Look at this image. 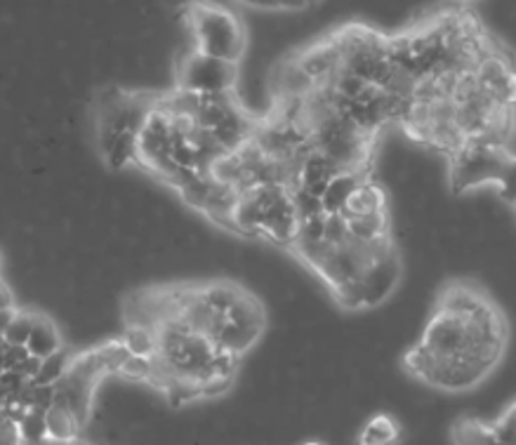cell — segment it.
Wrapping results in <instances>:
<instances>
[{"label": "cell", "instance_id": "obj_22", "mask_svg": "<svg viewBox=\"0 0 516 445\" xmlns=\"http://www.w3.org/2000/svg\"><path fill=\"white\" fill-rule=\"evenodd\" d=\"M493 436L503 443L516 445V401H512L503 413L491 422Z\"/></svg>", "mask_w": 516, "mask_h": 445}, {"label": "cell", "instance_id": "obj_18", "mask_svg": "<svg viewBox=\"0 0 516 445\" xmlns=\"http://www.w3.org/2000/svg\"><path fill=\"white\" fill-rule=\"evenodd\" d=\"M74 356H76V352H71V349H67V346H64L62 352L48 356V359L43 360V365H40V372H38V378L33 379V384L52 387V384L59 382V379L67 375V370H69Z\"/></svg>", "mask_w": 516, "mask_h": 445}, {"label": "cell", "instance_id": "obj_2", "mask_svg": "<svg viewBox=\"0 0 516 445\" xmlns=\"http://www.w3.org/2000/svg\"><path fill=\"white\" fill-rule=\"evenodd\" d=\"M512 161L500 148H491L479 139H465L462 148L453 158H448V182L450 191L467 193L484 184H500L504 170Z\"/></svg>", "mask_w": 516, "mask_h": 445}, {"label": "cell", "instance_id": "obj_17", "mask_svg": "<svg viewBox=\"0 0 516 445\" xmlns=\"http://www.w3.org/2000/svg\"><path fill=\"white\" fill-rule=\"evenodd\" d=\"M212 184H215V180L210 177V173H199L187 186H184V189H182L180 200L187 205L189 210L200 212V215H203V210H206L208 205V198H210Z\"/></svg>", "mask_w": 516, "mask_h": 445}, {"label": "cell", "instance_id": "obj_16", "mask_svg": "<svg viewBox=\"0 0 516 445\" xmlns=\"http://www.w3.org/2000/svg\"><path fill=\"white\" fill-rule=\"evenodd\" d=\"M104 161L113 173H120L125 167H135V163H138V135L128 130L120 132L119 139L109 148V154L104 156Z\"/></svg>", "mask_w": 516, "mask_h": 445}, {"label": "cell", "instance_id": "obj_7", "mask_svg": "<svg viewBox=\"0 0 516 445\" xmlns=\"http://www.w3.org/2000/svg\"><path fill=\"white\" fill-rule=\"evenodd\" d=\"M295 59H298L299 68L307 74V78L316 87L325 85L343 68V57H340V49H337L333 38L309 45L302 52H298Z\"/></svg>", "mask_w": 516, "mask_h": 445}, {"label": "cell", "instance_id": "obj_4", "mask_svg": "<svg viewBox=\"0 0 516 445\" xmlns=\"http://www.w3.org/2000/svg\"><path fill=\"white\" fill-rule=\"evenodd\" d=\"M420 342L439 359H458L469 352V328H467V321L458 316L431 311V318L424 325Z\"/></svg>", "mask_w": 516, "mask_h": 445}, {"label": "cell", "instance_id": "obj_20", "mask_svg": "<svg viewBox=\"0 0 516 445\" xmlns=\"http://www.w3.org/2000/svg\"><path fill=\"white\" fill-rule=\"evenodd\" d=\"M36 316L38 309H17L3 342L10 346H26V342H29L33 333V325H36Z\"/></svg>", "mask_w": 516, "mask_h": 445}, {"label": "cell", "instance_id": "obj_21", "mask_svg": "<svg viewBox=\"0 0 516 445\" xmlns=\"http://www.w3.org/2000/svg\"><path fill=\"white\" fill-rule=\"evenodd\" d=\"M94 352L100 356L106 378H109V375H119V370L125 365V360L132 356V353L128 352V346L120 342V337L119 340H106L104 344L94 346Z\"/></svg>", "mask_w": 516, "mask_h": 445}, {"label": "cell", "instance_id": "obj_13", "mask_svg": "<svg viewBox=\"0 0 516 445\" xmlns=\"http://www.w3.org/2000/svg\"><path fill=\"white\" fill-rule=\"evenodd\" d=\"M45 429H48V439L55 443H71V441L81 439L83 432L67 405H52L45 413Z\"/></svg>", "mask_w": 516, "mask_h": 445}, {"label": "cell", "instance_id": "obj_32", "mask_svg": "<svg viewBox=\"0 0 516 445\" xmlns=\"http://www.w3.org/2000/svg\"><path fill=\"white\" fill-rule=\"evenodd\" d=\"M0 266H3V257H0Z\"/></svg>", "mask_w": 516, "mask_h": 445}, {"label": "cell", "instance_id": "obj_31", "mask_svg": "<svg viewBox=\"0 0 516 445\" xmlns=\"http://www.w3.org/2000/svg\"><path fill=\"white\" fill-rule=\"evenodd\" d=\"M488 445H510V443H503V441H498V439H493V441H491V443H488Z\"/></svg>", "mask_w": 516, "mask_h": 445}, {"label": "cell", "instance_id": "obj_24", "mask_svg": "<svg viewBox=\"0 0 516 445\" xmlns=\"http://www.w3.org/2000/svg\"><path fill=\"white\" fill-rule=\"evenodd\" d=\"M325 241L333 247H343L351 241L347 219L343 215H325Z\"/></svg>", "mask_w": 516, "mask_h": 445}, {"label": "cell", "instance_id": "obj_29", "mask_svg": "<svg viewBox=\"0 0 516 445\" xmlns=\"http://www.w3.org/2000/svg\"><path fill=\"white\" fill-rule=\"evenodd\" d=\"M67 445H90L87 441H83V439H76V441H71V443H67Z\"/></svg>", "mask_w": 516, "mask_h": 445}, {"label": "cell", "instance_id": "obj_26", "mask_svg": "<svg viewBox=\"0 0 516 445\" xmlns=\"http://www.w3.org/2000/svg\"><path fill=\"white\" fill-rule=\"evenodd\" d=\"M40 365H43V360L36 359V356H29V359H26L22 365H19V368L14 372H19V375H22V378H24L26 382H33V379L38 378V372H40Z\"/></svg>", "mask_w": 516, "mask_h": 445}, {"label": "cell", "instance_id": "obj_8", "mask_svg": "<svg viewBox=\"0 0 516 445\" xmlns=\"http://www.w3.org/2000/svg\"><path fill=\"white\" fill-rule=\"evenodd\" d=\"M26 349H29L31 356H36V359L40 360H45L48 356L64 349L62 333H59L57 323L52 321L43 309H38L36 325H33V333L31 337H29V342H26Z\"/></svg>", "mask_w": 516, "mask_h": 445}, {"label": "cell", "instance_id": "obj_19", "mask_svg": "<svg viewBox=\"0 0 516 445\" xmlns=\"http://www.w3.org/2000/svg\"><path fill=\"white\" fill-rule=\"evenodd\" d=\"M120 342L128 346L132 356H144V359H154L156 356V330L147 328H125L120 334Z\"/></svg>", "mask_w": 516, "mask_h": 445}, {"label": "cell", "instance_id": "obj_30", "mask_svg": "<svg viewBox=\"0 0 516 445\" xmlns=\"http://www.w3.org/2000/svg\"><path fill=\"white\" fill-rule=\"evenodd\" d=\"M299 445H324V443H318V441H305V443H299Z\"/></svg>", "mask_w": 516, "mask_h": 445}, {"label": "cell", "instance_id": "obj_14", "mask_svg": "<svg viewBox=\"0 0 516 445\" xmlns=\"http://www.w3.org/2000/svg\"><path fill=\"white\" fill-rule=\"evenodd\" d=\"M262 334H264V330L241 328V325H234V323H224V328L215 337V346H219L224 352L236 353L243 359L262 340Z\"/></svg>", "mask_w": 516, "mask_h": 445}, {"label": "cell", "instance_id": "obj_5", "mask_svg": "<svg viewBox=\"0 0 516 445\" xmlns=\"http://www.w3.org/2000/svg\"><path fill=\"white\" fill-rule=\"evenodd\" d=\"M401 280H404V257L398 247H394L368 266L361 276L363 309H378L379 304H385L396 292Z\"/></svg>", "mask_w": 516, "mask_h": 445}, {"label": "cell", "instance_id": "obj_23", "mask_svg": "<svg viewBox=\"0 0 516 445\" xmlns=\"http://www.w3.org/2000/svg\"><path fill=\"white\" fill-rule=\"evenodd\" d=\"M149 375H151V359L130 356V359L125 360V365L120 368L116 378H120L123 382L139 384V382H149Z\"/></svg>", "mask_w": 516, "mask_h": 445}, {"label": "cell", "instance_id": "obj_12", "mask_svg": "<svg viewBox=\"0 0 516 445\" xmlns=\"http://www.w3.org/2000/svg\"><path fill=\"white\" fill-rule=\"evenodd\" d=\"M401 439V427L392 414L378 413L366 422L356 436V445H396Z\"/></svg>", "mask_w": 516, "mask_h": 445}, {"label": "cell", "instance_id": "obj_6", "mask_svg": "<svg viewBox=\"0 0 516 445\" xmlns=\"http://www.w3.org/2000/svg\"><path fill=\"white\" fill-rule=\"evenodd\" d=\"M299 234V215L293 193L283 191L264 208L260 238L279 247H293Z\"/></svg>", "mask_w": 516, "mask_h": 445}, {"label": "cell", "instance_id": "obj_9", "mask_svg": "<svg viewBox=\"0 0 516 445\" xmlns=\"http://www.w3.org/2000/svg\"><path fill=\"white\" fill-rule=\"evenodd\" d=\"M379 210H387L385 186H379L378 182L373 180H366L359 189H356L354 196L349 198L347 208H344L340 215L349 222V219H356V217L363 215H373V212Z\"/></svg>", "mask_w": 516, "mask_h": 445}, {"label": "cell", "instance_id": "obj_27", "mask_svg": "<svg viewBox=\"0 0 516 445\" xmlns=\"http://www.w3.org/2000/svg\"><path fill=\"white\" fill-rule=\"evenodd\" d=\"M14 290L7 285V280L0 279V311L3 309H14Z\"/></svg>", "mask_w": 516, "mask_h": 445}, {"label": "cell", "instance_id": "obj_28", "mask_svg": "<svg viewBox=\"0 0 516 445\" xmlns=\"http://www.w3.org/2000/svg\"><path fill=\"white\" fill-rule=\"evenodd\" d=\"M17 309H19V307H14V309H3V311H0V340L5 337L7 328H10V323H13V318H14V314H17Z\"/></svg>", "mask_w": 516, "mask_h": 445}, {"label": "cell", "instance_id": "obj_25", "mask_svg": "<svg viewBox=\"0 0 516 445\" xmlns=\"http://www.w3.org/2000/svg\"><path fill=\"white\" fill-rule=\"evenodd\" d=\"M29 356H31V353H29L26 346L5 344V353H3V368H5V370H17L19 365L24 363Z\"/></svg>", "mask_w": 516, "mask_h": 445}, {"label": "cell", "instance_id": "obj_3", "mask_svg": "<svg viewBox=\"0 0 516 445\" xmlns=\"http://www.w3.org/2000/svg\"><path fill=\"white\" fill-rule=\"evenodd\" d=\"M174 81L180 90H187L199 97L234 93L238 83V64L191 52L177 62Z\"/></svg>", "mask_w": 516, "mask_h": 445}, {"label": "cell", "instance_id": "obj_11", "mask_svg": "<svg viewBox=\"0 0 516 445\" xmlns=\"http://www.w3.org/2000/svg\"><path fill=\"white\" fill-rule=\"evenodd\" d=\"M227 323L241 325V328H255V330H267L269 316L264 304L260 302V297L255 292L245 290L234 307L227 311Z\"/></svg>", "mask_w": 516, "mask_h": 445}, {"label": "cell", "instance_id": "obj_33", "mask_svg": "<svg viewBox=\"0 0 516 445\" xmlns=\"http://www.w3.org/2000/svg\"><path fill=\"white\" fill-rule=\"evenodd\" d=\"M514 210H516V203H514Z\"/></svg>", "mask_w": 516, "mask_h": 445}, {"label": "cell", "instance_id": "obj_15", "mask_svg": "<svg viewBox=\"0 0 516 445\" xmlns=\"http://www.w3.org/2000/svg\"><path fill=\"white\" fill-rule=\"evenodd\" d=\"M495 439L488 422L479 417H462L450 427V441L453 445H488Z\"/></svg>", "mask_w": 516, "mask_h": 445}, {"label": "cell", "instance_id": "obj_10", "mask_svg": "<svg viewBox=\"0 0 516 445\" xmlns=\"http://www.w3.org/2000/svg\"><path fill=\"white\" fill-rule=\"evenodd\" d=\"M363 182L366 180L359 173H340L337 177H333L325 186V193L321 196L324 215H340L347 208L349 198L354 196V191Z\"/></svg>", "mask_w": 516, "mask_h": 445}, {"label": "cell", "instance_id": "obj_1", "mask_svg": "<svg viewBox=\"0 0 516 445\" xmlns=\"http://www.w3.org/2000/svg\"><path fill=\"white\" fill-rule=\"evenodd\" d=\"M193 49L222 62L238 64L248 49V29L236 14L219 5H196L189 10Z\"/></svg>", "mask_w": 516, "mask_h": 445}]
</instances>
